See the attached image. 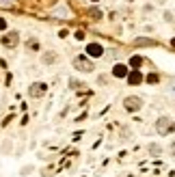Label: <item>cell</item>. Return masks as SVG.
<instances>
[{"instance_id":"cell-23","label":"cell","mask_w":175,"mask_h":177,"mask_svg":"<svg viewBox=\"0 0 175 177\" xmlns=\"http://www.w3.org/2000/svg\"><path fill=\"white\" fill-rule=\"evenodd\" d=\"M126 2H134V0H126Z\"/></svg>"},{"instance_id":"cell-15","label":"cell","mask_w":175,"mask_h":177,"mask_svg":"<svg viewBox=\"0 0 175 177\" xmlns=\"http://www.w3.org/2000/svg\"><path fill=\"white\" fill-rule=\"evenodd\" d=\"M33 171H35V166H33V164H28V166H24V168H22V175L26 177V175H30Z\"/></svg>"},{"instance_id":"cell-11","label":"cell","mask_w":175,"mask_h":177,"mask_svg":"<svg viewBox=\"0 0 175 177\" xmlns=\"http://www.w3.org/2000/svg\"><path fill=\"white\" fill-rule=\"evenodd\" d=\"M11 149H13V143H11V140H5V143H2V154L7 156Z\"/></svg>"},{"instance_id":"cell-8","label":"cell","mask_w":175,"mask_h":177,"mask_svg":"<svg viewBox=\"0 0 175 177\" xmlns=\"http://www.w3.org/2000/svg\"><path fill=\"white\" fill-rule=\"evenodd\" d=\"M147 151H149V156H160L162 154V147L158 143H149L147 145Z\"/></svg>"},{"instance_id":"cell-21","label":"cell","mask_w":175,"mask_h":177,"mask_svg":"<svg viewBox=\"0 0 175 177\" xmlns=\"http://www.w3.org/2000/svg\"><path fill=\"white\" fill-rule=\"evenodd\" d=\"M171 156H173V158H175V143H173V145H171Z\"/></svg>"},{"instance_id":"cell-16","label":"cell","mask_w":175,"mask_h":177,"mask_svg":"<svg viewBox=\"0 0 175 177\" xmlns=\"http://www.w3.org/2000/svg\"><path fill=\"white\" fill-rule=\"evenodd\" d=\"M89 15H91L93 19H102V11H99V9H97V11H95V9H93V11H89Z\"/></svg>"},{"instance_id":"cell-24","label":"cell","mask_w":175,"mask_h":177,"mask_svg":"<svg viewBox=\"0 0 175 177\" xmlns=\"http://www.w3.org/2000/svg\"><path fill=\"white\" fill-rule=\"evenodd\" d=\"M91 2H99V0H91Z\"/></svg>"},{"instance_id":"cell-17","label":"cell","mask_w":175,"mask_h":177,"mask_svg":"<svg viewBox=\"0 0 175 177\" xmlns=\"http://www.w3.org/2000/svg\"><path fill=\"white\" fill-rule=\"evenodd\" d=\"M73 37H76L78 41H82V39H84L87 35H84V30H76V33H73Z\"/></svg>"},{"instance_id":"cell-22","label":"cell","mask_w":175,"mask_h":177,"mask_svg":"<svg viewBox=\"0 0 175 177\" xmlns=\"http://www.w3.org/2000/svg\"><path fill=\"white\" fill-rule=\"evenodd\" d=\"M171 45H173V48H175V37H173V41H171Z\"/></svg>"},{"instance_id":"cell-9","label":"cell","mask_w":175,"mask_h":177,"mask_svg":"<svg viewBox=\"0 0 175 177\" xmlns=\"http://www.w3.org/2000/svg\"><path fill=\"white\" fill-rule=\"evenodd\" d=\"M126 73H128L126 65H115L112 67V76H117V78H126Z\"/></svg>"},{"instance_id":"cell-7","label":"cell","mask_w":175,"mask_h":177,"mask_svg":"<svg viewBox=\"0 0 175 177\" xmlns=\"http://www.w3.org/2000/svg\"><path fill=\"white\" fill-rule=\"evenodd\" d=\"M87 54H89V56H93V58H95V56L99 58V56L104 54V48L99 45V43H89V45H87Z\"/></svg>"},{"instance_id":"cell-13","label":"cell","mask_w":175,"mask_h":177,"mask_svg":"<svg viewBox=\"0 0 175 177\" xmlns=\"http://www.w3.org/2000/svg\"><path fill=\"white\" fill-rule=\"evenodd\" d=\"M141 63H143V58L141 56H134V58H130V65L136 69V67H141Z\"/></svg>"},{"instance_id":"cell-10","label":"cell","mask_w":175,"mask_h":177,"mask_svg":"<svg viewBox=\"0 0 175 177\" xmlns=\"http://www.w3.org/2000/svg\"><path fill=\"white\" fill-rule=\"evenodd\" d=\"M141 80H143V76H141V71H138V69H134V71L128 76V82H130V84H138Z\"/></svg>"},{"instance_id":"cell-3","label":"cell","mask_w":175,"mask_h":177,"mask_svg":"<svg viewBox=\"0 0 175 177\" xmlns=\"http://www.w3.org/2000/svg\"><path fill=\"white\" fill-rule=\"evenodd\" d=\"M123 106H126L128 112H138L143 108V99L136 97V95H128L126 99H123Z\"/></svg>"},{"instance_id":"cell-19","label":"cell","mask_w":175,"mask_h":177,"mask_svg":"<svg viewBox=\"0 0 175 177\" xmlns=\"http://www.w3.org/2000/svg\"><path fill=\"white\" fill-rule=\"evenodd\" d=\"M147 82H158V76H147Z\"/></svg>"},{"instance_id":"cell-20","label":"cell","mask_w":175,"mask_h":177,"mask_svg":"<svg viewBox=\"0 0 175 177\" xmlns=\"http://www.w3.org/2000/svg\"><path fill=\"white\" fill-rule=\"evenodd\" d=\"M2 28H7V22H5V19H0V30H2Z\"/></svg>"},{"instance_id":"cell-4","label":"cell","mask_w":175,"mask_h":177,"mask_svg":"<svg viewBox=\"0 0 175 177\" xmlns=\"http://www.w3.org/2000/svg\"><path fill=\"white\" fill-rule=\"evenodd\" d=\"M45 91H48V84H45V82H33V84L28 87V95L35 97V99H37V97H43Z\"/></svg>"},{"instance_id":"cell-2","label":"cell","mask_w":175,"mask_h":177,"mask_svg":"<svg viewBox=\"0 0 175 177\" xmlns=\"http://www.w3.org/2000/svg\"><path fill=\"white\" fill-rule=\"evenodd\" d=\"M73 67H76L78 71H82V73H91L95 69L93 61H89L87 56H76V58H73Z\"/></svg>"},{"instance_id":"cell-1","label":"cell","mask_w":175,"mask_h":177,"mask_svg":"<svg viewBox=\"0 0 175 177\" xmlns=\"http://www.w3.org/2000/svg\"><path fill=\"white\" fill-rule=\"evenodd\" d=\"M173 130H175V123H173L171 117H160V119L156 121V132H158L160 136H166V134H171Z\"/></svg>"},{"instance_id":"cell-5","label":"cell","mask_w":175,"mask_h":177,"mask_svg":"<svg viewBox=\"0 0 175 177\" xmlns=\"http://www.w3.org/2000/svg\"><path fill=\"white\" fill-rule=\"evenodd\" d=\"M17 43H20V35H17L15 30L7 33V35L2 37V45H5V48H15Z\"/></svg>"},{"instance_id":"cell-12","label":"cell","mask_w":175,"mask_h":177,"mask_svg":"<svg viewBox=\"0 0 175 177\" xmlns=\"http://www.w3.org/2000/svg\"><path fill=\"white\" fill-rule=\"evenodd\" d=\"M162 17H164V22H169V24H173V22H175V15H173L171 11H164V13H162Z\"/></svg>"},{"instance_id":"cell-6","label":"cell","mask_w":175,"mask_h":177,"mask_svg":"<svg viewBox=\"0 0 175 177\" xmlns=\"http://www.w3.org/2000/svg\"><path fill=\"white\" fill-rule=\"evenodd\" d=\"M41 63L43 65H54V63H59V54L54 52V50H48V52L41 54Z\"/></svg>"},{"instance_id":"cell-18","label":"cell","mask_w":175,"mask_h":177,"mask_svg":"<svg viewBox=\"0 0 175 177\" xmlns=\"http://www.w3.org/2000/svg\"><path fill=\"white\" fill-rule=\"evenodd\" d=\"M28 48H30V50H39V43H37V41H35V39H33V41H30V43H28Z\"/></svg>"},{"instance_id":"cell-14","label":"cell","mask_w":175,"mask_h":177,"mask_svg":"<svg viewBox=\"0 0 175 177\" xmlns=\"http://www.w3.org/2000/svg\"><path fill=\"white\" fill-rule=\"evenodd\" d=\"M134 43H136V45H154V41H152V39H136Z\"/></svg>"}]
</instances>
